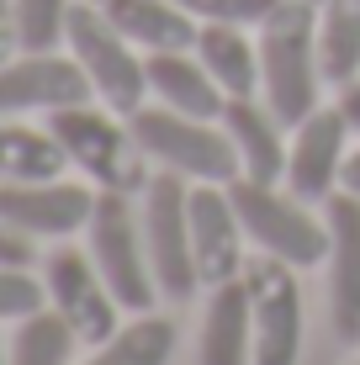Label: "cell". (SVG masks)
<instances>
[{
	"label": "cell",
	"mask_w": 360,
	"mask_h": 365,
	"mask_svg": "<svg viewBox=\"0 0 360 365\" xmlns=\"http://www.w3.org/2000/svg\"><path fill=\"white\" fill-rule=\"evenodd\" d=\"M96 6H101V0H96Z\"/></svg>",
	"instance_id": "d6a6232c"
},
{
	"label": "cell",
	"mask_w": 360,
	"mask_h": 365,
	"mask_svg": "<svg viewBox=\"0 0 360 365\" xmlns=\"http://www.w3.org/2000/svg\"><path fill=\"white\" fill-rule=\"evenodd\" d=\"M259 37V101L276 111L287 128L313 117L324 106V58H318V6L313 0H281Z\"/></svg>",
	"instance_id": "6da1fadb"
},
{
	"label": "cell",
	"mask_w": 360,
	"mask_h": 365,
	"mask_svg": "<svg viewBox=\"0 0 360 365\" xmlns=\"http://www.w3.org/2000/svg\"><path fill=\"white\" fill-rule=\"evenodd\" d=\"M175 323L159 312H133V323H122L106 344H96L80 365H170L175 360Z\"/></svg>",
	"instance_id": "44dd1931"
},
{
	"label": "cell",
	"mask_w": 360,
	"mask_h": 365,
	"mask_svg": "<svg viewBox=\"0 0 360 365\" xmlns=\"http://www.w3.org/2000/svg\"><path fill=\"white\" fill-rule=\"evenodd\" d=\"M350 138L355 128L344 122L339 106H318L313 117H302L292 128V148H287V191L324 207L344 180V159H350Z\"/></svg>",
	"instance_id": "7c38bea8"
},
{
	"label": "cell",
	"mask_w": 360,
	"mask_h": 365,
	"mask_svg": "<svg viewBox=\"0 0 360 365\" xmlns=\"http://www.w3.org/2000/svg\"><path fill=\"white\" fill-rule=\"evenodd\" d=\"M43 292H48V307L69 323L85 349L106 344V339L122 329V302L106 286V275L96 270L91 249L58 244L53 255L43 259Z\"/></svg>",
	"instance_id": "ba28073f"
},
{
	"label": "cell",
	"mask_w": 360,
	"mask_h": 365,
	"mask_svg": "<svg viewBox=\"0 0 360 365\" xmlns=\"http://www.w3.org/2000/svg\"><path fill=\"white\" fill-rule=\"evenodd\" d=\"M37 307H48L43 281L32 270H0V323H21Z\"/></svg>",
	"instance_id": "d4e9b609"
},
{
	"label": "cell",
	"mask_w": 360,
	"mask_h": 365,
	"mask_svg": "<svg viewBox=\"0 0 360 365\" xmlns=\"http://www.w3.org/2000/svg\"><path fill=\"white\" fill-rule=\"evenodd\" d=\"M313 6H318V0H313Z\"/></svg>",
	"instance_id": "836d02e7"
},
{
	"label": "cell",
	"mask_w": 360,
	"mask_h": 365,
	"mask_svg": "<svg viewBox=\"0 0 360 365\" xmlns=\"http://www.w3.org/2000/svg\"><path fill=\"white\" fill-rule=\"evenodd\" d=\"M11 6H16V0H0V21H6V27H11Z\"/></svg>",
	"instance_id": "4dcf8cb0"
},
{
	"label": "cell",
	"mask_w": 360,
	"mask_h": 365,
	"mask_svg": "<svg viewBox=\"0 0 360 365\" xmlns=\"http://www.w3.org/2000/svg\"><path fill=\"white\" fill-rule=\"evenodd\" d=\"M80 101H96V91L69 48L11 53L0 64V117H53V111L80 106Z\"/></svg>",
	"instance_id": "8fae6325"
},
{
	"label": "cell",
	"mask_w": 360,
	"mask_h": 365,
	"mask_svg": "<svg viewBox=\"0 0 360 365\" xmlns=\"http://www.w3.org/2000/svg\"><path fill=\"white\" fill-rule=\"evenodd\" d=\"M37 265V238L0 222V270H32Z\"/></svg>",
	"instance_id": "4316f807"
},
{
	"label": "cell",
	"mask_w": 360,
	"mask_h": 365,
	"mask_svg": "<svg viewBox=\"0 0 360 365\" xmlns=\"http://www.w3.org/2000/svg\"><path fill=\"white\" fill-rule=\"evenodd\" d=\"M69 170L53 128L27 117H0V185L6 180H58Z\"/></svg>",
	"instance_id": "ffe728a7"
},
{
	"label": "cell",
	"mask_w": 360,
	"mask_h": 365,
	"mask_svg": "<svg viewBox=\"0 0 360 365\" xmlns=\"http://www.w3.org/2000/svg\"><path fill=\"white\" fill-rule=\"evenodd\" d=\"M133 133H138V148L148 154V165L180 175L191 185H233L239 180V154H233L222 122H202L185 117V111H170L159 101L133 111Z\"/></svg>",
	"instance_id": "3957f363"
},
{
	"label": "cell",
	"mask_w": 360,
	"mask_h": 365,
	"mask_svg": "<svg viewBox=\"0 0 360 365\" xmlns=\"http://www.w3.org/2000/svg\"><path fill=\"white\" fill-rule=\"evenodd\" d=\"M101 11L138 53H180V48H196V32H202V21L180 0H101Z\"/></svg>",
	"instance_id": "ac0fdd59"
},
{
	"label": "cell",
	"mask_w": 360,
	"mask_h": 365,
	"mask_svg": "<svg viewBox=\"0 0 360 365\" xmlns=\"http://www.w3.org/2000/svg\"><path fill=\"white\" fill-rule=\"evenodd\" d=\"M138 217H143V249L154 265L159 297L191 302L202 292V270H196V249H191V180L154 170V180L138 196Z\"/></svg>",
	"instance_id": "8992f818"
},
{
	"label": "cell",
	"mask_w": 360,
	"mask_h": 365,
	"mask_svg": "<svg viewBox=\"0 0 360 365\" xmlns=\"http://www.w3.org/2000/svg\"><path fill=\"white\" fill-rule=\"evenodd\" d=\"M196 21H233V27H259L281 0H180Z\"/></svg>",
	"instance_id": "484cf974"
},
{
	"label": "cell",
	"mask_w": 360,
	"mask_h": 365,
	"mask_svg": "<svg viewBox=\"0 0 360 365\" xmlns=\"http://www.w3.org/2000/svg\"><path fill=\"white\" fill-rule=\"evenodd\" d=\"M74 349H85L74 329L58 318L53 307H37L16 323L6 344V365H74Z\"/></svg>",
	"instance_id": "603a6c76"
},
{
	"label": "cell",
	"mask_w": 360,
	"mask_h": 365,
	"mask_svg": "<svg viewBox=\"0 0 360 365\" xmlns=\"http://www.w3.org/2000/svg\"><path fill=\"white\" fill-rule=\"evenodd\" d=\"M148 69V101L170 111H185V117H202V122H222V85L207 74V64L196 58V48H180V53H143Z\"/></svg>",
	"instance_id": "e0dca14e"
},
{
	"label": "cell",
	"mask_w": 360,
	"mask_h": 365,
	"mask_svg": "<svg viewBox=\"0 0 360 365\" xmlns=\"http://www.w3.org/2000/svg\"><path fill=\"white\" fill-rule=\"evenodd\" d=\"M191 249H196V270L202 286L239 281L250 270V233L239 222L228 185H191Z\"/></svg>",
	"instance_id": "4fadbf2b"
},
{
	"label": "cell",
	"mask_w": 360,
	"mask_h": 365,
	"mask_svg": "<svg viewBox=\"0 0 360 365\" xmlns=\"http://www.w3.org/2000/svg\"><path fill=\"white\" fill-rule=\"evenodd\" d=\"M334 106H339V111H344V122H350V128L360 133V74H355L350 85H339V96H334Z\"/></svg>",
	"instance_id": "83f0119b"
},
{
	"label": "cell",
	"mask_w": 360,
	"mask_h": 365,
	"mask_svg": "<svg viewBox=\"0 0 360 365\" xmlns=\"http://www.w3.org/2000/svg\"><path fill=\"white\" fill-rule=\"evenodd\" d=\"M0 365H6V339H0Z\"/></svg>",
	"instance_id": "1f68e13d"
},
{
	"label": "cell",
	"mask_w": 360,
	"mask_h": 365,
	"mask_svg": "<svg viewBox=\"0 0 360 365\" xmlns=\"http://www.w3.org/2000/svg\"><path fill=\"white\" fill-rule=\"evenodd\" d=\"M222 133H228L233 154H239V180H259V185L287 180V148H292L287 133L292 128L259 96L228 101V106H222Z\"/></svg>",
	"instance_id": "9a60e30c"
},
{
	"label": "cell",
	"mask_w": 360,
	"mask_h": 365,
	"mask_svg": "<svg viewBox=\"0 0 360 365\" xmlns=\"http://www.w3.org/2000/svg\"><path fill=\"white\" fill-rule=\"evenodd\" d=\"M339 191H350V196H360V143L350 148V159H344V180H339Z\"/></svg>",
	"instance_id": "f1b7e54d"
},
{
	"label": "cell",
	"mask_w": 360,
	"mask_h": 365,
	"mask_svg": "<svg viewBox=\"0 0 360 365\" xmlns=\"http://www.w3.org/2000/svg\"><path fill=\"white\" fill-rule=\"evenodd\" d=\"M96 185L91 180H6L0 185V222L21 228L37 244H69L74 233L91 228V212H96Z\"/></svg>",
	"instance_id": "30bf717a"
},
{
	"label": "cell",
	"mask_w": 360,
	"mask_h": 365,
	"mask_svg": "<svg viewBox=\"0 0 360 365\" xmlns=\"http://www.w3.org/2000/svg\"><path fill=\"white\" fill-rule=\"evenodd\" d=\"M43 122L53 128L69 170H80L96 191L143 196V185L154 180V165L138 148V133H133V122L122 111L101 106V101H80V106H64Z\"/></svg>",
	"instance_id": "7a4b0ae2"
},
{
	"label": "cell",
	"mask_w": 360,
	"mask_h": 365,
	"mask_svg": "<svg viewBox=\"0 0 360 365\" xmlns=\"http://www.w3.org/2000/svg\"><path fill=\"white\" fill-rule=\"evenodd\" d=\"M85 249H91L96 270L106 275V286L117 292L122 312H148L159 302V281H154V265H148V249H143V217L133 207V196H122V191L96 196Z\"/></svg>",
	"instance_id": "52a82bcc"
},
{
	"label": "cell",
	"mask_w": 360,
	"mask_h": 365,
	"mask_svg": "<svg viewBox=\"0 0 360 365\" xmlns=\"http://www.w3.org/2000/svg\"><path fill=\"white\" fill-rule=\"evenodd\" d=\"M11 53H21V48H16V32H11L6 21H0V64H6Z\"/></svg>",
	"instance_id": "f546056e"
},
{
	"label": "cell",
	"mask_w": 360,
	"mask_h": 365,
	"mask_svg": "<svg viewBox=\"0 0 360 365\" xmlns=\"http://www.w3.org/2000/svg\"><path fill=\"white\" fill-rule=\"evenodd\" d=\"M329 217V318L344 344L360 339V196L334 191L324 201Z\"/></svg>",
	"instance_id": "5bb4252c"
},
{
	"label": "cell",
	"mask_w": 360,
	"mask_h": 365,
	"mask_svg": "<svg viewBox=\"0 0 360 365\" xmlns=\"http://www.w3.org/2000/svg\"><path fill=\"white\" fill-rule=\"evenodd\" d=\"M318 58L334 91L360 74V0H318Z\"/></svg>",
	"instance_id": "7402d4cb"
},
{
	"label": "cell",
	"mask_w": 360,
	"mask_h": 365,
	"mask_svg": "<svg viewBox=\"0 0 360 365\" xmlns=\"http://www.w3.org/2000/svg\"><path fill=\"white\" fill-rule=\"evenodd\" d=\"M254 318V365H297L302 360V281L297 265L259 255L244 270Z\"/></svg>",
	"instance_id": "9c48e42d"
},
{
	"label": "cell",
	"mask_w": 360,
	"mask_h": 365,
	"mask_svg": "<svg viewBox=\"0 0 360 365\" xmlns=\"http://www.w3.org/2000/svg\"><path fill=\"white\" fill-rule=\"evenodd\" d=\"M228 191L259 255L287 259L297 270H313L329 259V217L313 212V201L292 196L287 185H259V180H233Z\"/></svg>",
	"instance_id": "277c9868"
},
{
	"label": "cell",
	"mask_w": 360,
	"mask_h": 365,
	"mask_svg": "<svg viewBox=\"0 0 360 365\" xmlns=\"http://www.w3.org/2000/svg\"><path fill=\"white\" fill-rule=\"evenodd\" d=\"M196 365H254V318H250V286L222 281L207 286V312L196 334Z\"/></svg>",
	"instance_id": "2e32d148"
},
{
	"label": "cell",
	"mask_w": 360,
	"mask_h": 365,
	"mask_svg": "<svg viewBox=\"0 0 360 365\" xmlns=\"http://www.w3.org/2000/svg\"><path fill=\"white\" fill-rule=\"evenodd\" d=\"M196 58L207 64V74L222 85L228 101L259 96V37H254V27L202 21V32H196Z\"/></svg>",
	"instance_id": "d6986e66"
},
{
	"label": "cell",
	"mask_w": 360,
	"mask_h": 365,
	"mask_svg": "<svg viewBox=\"0 0 360 365\" xmlns=\"http://www.w3.org/2000/svg\"><path fill=\"white\" fill-rule=\"evenodd\" d=\"M355 365H360V360H355Z\"/></svg>",
	"instance_id": "e575fe53"
},
{
	"label": "cell",
	"mask_w": 360,
	"mask_h": 365,
	"mask_svg": "<svg viewBox=\"0 0 360 365\" xmlns=\"http://www.w3.org/2000/svg\"><path fill=\"white\" fill-rule=\"evenodd\" d=\"M69 11L74 0H16L11 6V32L21 53H53L69 37Z\"/></svg>",
	"instance_id": "cb8c5ba5"
},
{
	"label": "cell",
	"mask_w": 360,
	"mask_h": 365,
	"mask_svg": "<svg viewBox=\"0 0 360 365\" xmlns=\"http://www.w3.org/2000/svg\"><path fill=\"white\" fill-rule=\"evenodd\" d=\"M64 48L74 53V64L85 69V80H91V91H96L101 106L122 111V117H133L138 106H148V69H143V53H138V48H133L117 27H111V16L96 6V0H74Z\"/></svg>",
	"instance_id": "5b68a950"
}]
</instances>
